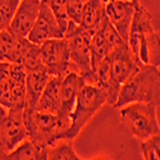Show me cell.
Instances as JSON below:
<instances>
[{
	"mask_svg": "<svg viewBox=\"0 0 160 160\" xmlns=\"http://www.w3.org/2000/svg\"><path fill=\"white\" fill-rule=\"evenodd\" d=\"M10 63L0 62V105L10 106V83H9Z\"/></svg>",
	"mask_w": 160,
	"mask_h": 160,
	"instance_id": "603a6c76",
	"label": "cell"
},
{
	"mask_svg": "<svg viewBox=\"0 0 160 160\" xmlns=\"http://www.w3.org/2000/svg\"><path fill=\"white\" fill-rule=\"evenodd\" d=\"M23 114L24 109L0 105V160H4L9 151L27 138Z\"/></svg>",
	"mask_w": 160,
	"mask_h": 160,
	"instance_id": "52a82bcc",
	"label": "cell"
},
{
	"mask_svg": "<svg viewBox=\"0 0 160 160\" xmlns=\"http://www.w3.org/2000/svg\"><path fill=\"white\" fill-rule=\"evenodd\" d=\"M85 85L83 78L76 72H68L62 79L60 86V106L57 113L59 124L63 129L64 138L71 126V114L74 108L78 91Z\"/></svg>",
	"mask_w": 160,
	"mask_h": 160,
	"instance_id": "9c48e42d",
	"label": "cell"
},
{
	"mask_svg": "<svg viewBox=\"0 0 160 160\" xmlns=\"http://www.w3.org/2000/svg\"><path fill=\"white\" fill-rule=\"evenodd\" d=\"M23 121L27 131V138L40 149H46L57 140L64 138L63 129L54 113L26 108Z\"/></svg>",
	"mask_w": 160,
	"mask_h": 160,
	"instance_id": "8992f818",
	"label": "cell"
},
{
	"mask_svg": "<svg viewBox=\"0 0 160 160\" xmlns=\"http://www.w3.org/2000/svg\"><path fill=\"white\" fill-rule=\"evenodd\" d=\"M4 160H46V150L26 138L4 156Z\"/></svg>",
	"mask_w": 160,
	"mask_h": 160,
	"instance_id": "d6986e66",
	"label": "cell"
},
{
	"mask_svg": "<svg viewBox=\"0 0 160 160\" xmlns=\"http://www.w3.org/2000/svg\"><path fill=\"white\" fill-rule=\"evenodd\" d=\"M40 51L42 64L50 76L64 77L69 72V52L64 37L46 40L40 45Z\"/></svg>",
	"mask_w": 160,
	"mask_h": 160,
	"instance_id": "ba28073f",
	"label": "cell"
},
{
	"mask_svg": "<svg viewBox=\"0 0 160 160\" xmlns=\"http://www.w3.org/2000/svg\"><path fill=\"white\" fill-rule=\"evenodd\" d=\"M160 72L159 67L142 64L128 79L121 85L119 94L113 104L115 109L131 102H151L159 106Z\"/></svg>",
	"mask_w": 160,
	"mask_h": 160,
	"instance_id": "7a4b0ae2",
	"label": "cell"
},
{
	"mask_svg": "<svg viewBox=\"0 0 160 160\" xmlns=\"http://www.w3.org/2000/svg\"><path fill=\"white\" fill-rule=\"evenodd\" d=\"M106 102L108 96L102 88L96 85L85 83L78 91L74 108L71 114V126L65 138L74 140Z\"/></svg>",
	"mask_w": 160,
	"mask_h": 160,
	"instance_id": "277c9868",
	"label": "cell"
},
{
	"mask_svg": "<svg viewBox=\"0 0 160 160\" xmlns=\"http://www.w3.org/2000/svg\"><path fill=\"white\" fill-rule=\"evenodd\" d=\"M83 2H86V0H83Z\"/></svg>",
	"mask_w": 160,
	"mask_h": 160,
	"instance_id": "f1b7e54d",
	"label": "cell"
},
{
	"mask_svg": "<svg viewBox=\"0 0 160 160\" xmlns=\"http://www.w3.org/2000/svg\"><path fill=\"white\" fill-rule=\"evenodd\" d=\"M83 4V0H68L67 2V16H68V19L71 22L76 24L81 23Z\"/></svg>",
	"mask_w": 160,
	"mask_h": 160,
	"instance_id": "4316f807",
	"label": "cell"
},
{
	"mask_svg": "<svg viewBox=\"0 0 160 160\" xmlns=\"http://www.w3.org/2000/svg\"><path fill=\"white\" fill-rule=\"evenodd\" d=\"M41 0H21L9 28L19 37H27L38 17Z\"/></svg>",
	"mask_w": 160,
	"mask_h": 160,
	"instance_id": "4fadbf2b",
	"label": "cell"
},
{
	"mask_svg": "<svg viewBox=\"0 0 160 160\" xmlns=\"http://www.w3.org/2000/svg\"><path fill=\"white\" fill-rule=\"evenodd\" d=\"M21 0H0V31L8 30Z\"/></svg>",
	"mask_w": 160,
	"mask_h": 160,
	"instance_id": "cb8c5ba5",
	"label": "cell"
},
{
	"mask_svg": "<svg viewBox=\"0 0 160 160\" xmlns=\"http://www.w3.org/2000/svg\"><path fill=\"white\" fill-rule=\"evenodd\" d=\"M45 2L50 7L51 12L54 13V16L57 17L60 27L65 32L67 27H68V23H69L68 16H67V2H68V0H45Z\"/></svg>",
	"mask_w": 160,
	"mask_h": 160,
	"instance_id": "484cf974",
	"label": "cell"
},
{
	"mask_svg": "<svg viewBox=\"0 0 160 160\" xmlns=\"http://www.w3.org/2000/svg\"><path fill=\"white\" fill-rule=\"evenodd\" d=\"M91 32L69 21L64 32L69 52V72H76L83 78L85 83L95 85L96 77L91 67Z\"/></svg>",
	"mask_w": 160,
	"mask_h": 160,
	"instance_id": "3957f363",
	"label": "cell"
},
{
	"mask_svg": "<svg viewBox=\"0 0 160 160\" xmlns=\"http://www.w3.org/2000/svg\"><path fill=\"white\" fill-rule=\"evenodd\" d=\"M106 58L109 60L112 77L119 85H122L126 79H128L140 67L136 58L133 57L127 41L117 45Z\"/></svg>",
	"mask_w": 160,
	"mask_h": 160,
	"instance_id": "8fae6325",
	"label": "cell"
},
{
	"mask_svg": "<svg viewBox=\"0 0 160 160\" xmlns=\"http://www.w3.org/2000/svg\"><path fill=\"white\" fill-rule=\"evenodd\" d=\"M104 2H105V3H106V0H104Z\"/></svg>",
	"mask_w": 160,
	"mask_h": 160,
	"instance_id": "83f0119b",
	"label": "cell"
},
{
	"mask_svg": "<svg viewBox=\"0 0 160 160\" xmlns=\"http://www.w3.org/2000/svg\"><path fill=\"white\" fill-rule=\"evenodd\" d=\"M127 44L138 65L151 64L159 67V33L152 26V17L138 2L133 13Z\"/></svg>",
	"mask_w": 160,
	"mask_h": 160,
	"instance_id": "6da1fadb",
	"label": "cell"
},
{
	"mask_svg": "<svg viewBox=\"0 0 160 160\" xmlns=\"http://www.w3.org/2000/svg\"><path fill=\"white\" fill-rule=\"evenodd\" d=\"M106 21L105 2L104 0H86L83 4L82 18L79 26L94 33Z\"/></svg>",
	"mask_w": 160,
	"mask_h": 160,
	"instance_id": "2e32d148",
	"label": "cell"
},
{
	"mask_svg": "<svg viewBox=\"0 0 160 160\" xmlns=\"http://www.w3.org/2000/svg\"><path fill=\"white\" fill-rule=\"evenodd\" d=\"M141 151L145 160H159L160 135H155L148 140L141 141Z\"/></svg>",
	"mask_w": 160,
	"mask_h": 160,
	"instance_id": "d4e9b609",
	"label": "cell"
},
{
	"mask_svg": "<svg viewBox=\"0 0 160 160\" xmlns=\"http://www.w3.org/2000/svg\"><path fill=\"white\" fill-rule=\"evenodd\" d=\"M50 77L51 76L45 69V67L27 71V74H26V104H27V109H35Z\"/></svg>",
	"mask_w": 160,
	"mask_h": 160,
	"instance_id": "9a60e30c",
	"label": "cell"
},
{
	"mask_svg": "<svg viewBox=\"0 0 160 160\" xmlns=\"http://www.w3.org/2000/svg\"><path fill=\"white\" fill-rule=\"evenodd\" d=\"M90 46H91V67H92V71L95 72L99 64L109 54V48L106 45L101 27L91 35Z\"/></svg>",
	"mask_w": 160,
	"mask_h": 160,
	"instance_id": "7402d4cb",
	"label": "cell"
},
{
	"mask_svg": "<svg viewBox=\"0 0 160 160\" xmlns=\"http://www.w3.org/2000/svg\"><path fill=\"white\" fill-rule=\"evenodd\" d=\"M62 79L60 76H51L48 81L44 92L40 96L35 109L44 110L49 113L57 114L60 106V86H62Z\"/></svg>",
	"mask_w": 160,
	"mask_h": 160,
	"instance_id": "e0dca14e",
	"label": "cell"
},
{
	"mask_svg": "<svg viewBox=\"0 0 160 160\" xmlns=\"http://www.w3.org/2000/svg\"><path fill=\"white\" fill-rule=\"evenodd\" d=\"M158 106L151 102H131L119 108L124 128L135 138L143 141L160 135L156 114Z\"/></svg>",
	"mask_w": 160,
	"mask_h": 160,
	"instance_id": "5b68a950",
	"label": "cell"
},
{
	"mask_svg": "<svg viewBox=\"0 0 160 160\" xmlns=\"http://www.w3.org/2000/svg\"><path fill=\"white\" fill-rule=\"evenodd\" d=\"M138 2L140 0H109L105 3L108 21L124 41L128 40L131 22Z\"/></svg>",
	"mask_w": 160,
	"mask_h": 160,
	"instance_id": "7c38bea8",
	"label": "cell"
},
{
	"mask_svg": "<svg viewBox=\"0 0 160 160\" xmlns=\"http://www.w3.org/2000/svg\"><path fill=\"white\" fill-rule=\"evenodd\" d=\"M26 74L27 71L19 63H10L9 83H10V106L9 108L26 109Z\"/></svg>",
	"mask_w": 160,
	"mask_h": 160,
	"instance_id": "5bb4252c",
	"label": "cell"
},
{
	"mask_svg": "<svg viewBox=\"0 0 160 160\" xmlns=\"http://www.w3.org/2000/svg\"><path fill=\"white\" fill-rule=\"evenodd\" d=\"M64 36V31L60 27V24L51 12L50 7L45 0H41V5H40V13L38 17L31 28L30 33L27 35V38L31 42L36 45H41L46 40L50 38H60Z\"/></svg>",
	"mask_w": 160,
	"mask_h": 160,
	"instance_id": "30bf717a",
	"label": "cell"
},
{
	"mask_svg": "<svg viewBox=\"0 0 160 160\" xmlns=\"http://www.w3.org/2000/svg\"><path fill=\"white\" fill-rule=\"evenodd\" d=\"M19 38V36L14 35L10 30L0 31V62H18Z\"/></svg>",
	"mask_w": 160,
	"mask_h": 160,
	"instance_id": "ffe728a7",
	"label": "cell"
},
{
	"mask_svg": "<svg viewBox=\"0 0 160 160\" xmlns=\"http://www.w3.org/2000/svg\"><path fill=\"white\" fill-rule=\"evenodd\" d=\"M17 63L22 64L26 68V71L44 67L42 59H41V51H40V45L31 42L27 37H21Z\"/></svg>",
	"mask_w": 160,
	"mask_h": 160,
	"instance_id": "ac0fdd59",
	"label": "cell"
},
{
	"mask_svg": "<svg viewBox=\"0 0 160 160\" xmlns=\"http://www.w3.org/2000/svg\"><path fill=\"white\" fill-rule=\"evenodd\" d=\"M46 159L50 160H79V158L73 149V140L71 138H59L52 145L48 146Z\"/></svg>",
	"mask_w": 160,
	"mask_h": 160,
	"instance_id": "44dd1931",
	"label": "cell"
}]
</instances>
